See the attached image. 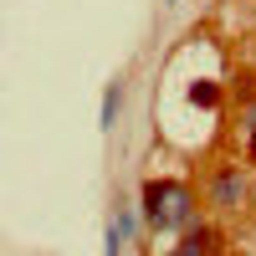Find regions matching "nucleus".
I'll return each mask as SVG.
<instances>
[{
  "label": "nucleus",
  "instance_id": "20e7f679",
  "mask_svg": "<svg viewBox=\"0 0 256 256\" xmlns=\"http://www.w3.org/2000/svg\"><path fill=\"white\" fill-rule=\"evenodd\" d=\"M118 108H123V88L113 82L108 92H102V128H113V118H118Z\"/></svg>",
  "mask_w": 256,
  "mask_h": 256
},
{
  "label": "nucleus",
  "instance_id": "7ed1b4c3",
  "mask_svg": "<svg viewBox=\"0 0 256 256\" xmlns=\"http://www.w3.org/2000/svg\"><path fill=\"white\" fill-rule=\"evenodd\" d=\"M210 251H216V230H190V236H184V246L174 251V256H210Z\"/></svg>",
  "mask_w": 256,
  "mask_h": 256
},
{
  "label": "nucleus",
  "instance_id": "f257e3e1",
  "mask_svg": "<svg viewBox=\"0 0 256 256\" xmlns=\"http://www.w3.org/2000/svg\"><path fill=\"white\" fill-rule=\"evenodd\" d=\"M195 216V195L180 180H148L144 184V220L154 230H180Z\"/></svg>",
  "mask_w": 256,
  "mask_h": 256
},
{
  "label": "nucleus",
  "instance_id": "f03ea898",
  "mask_svg": "<svg viewBox=\"0 0 256 256\" xmlns=\"http://www.w3.org/2000/svg\"><path fill=\"white\" fill-rule=\"evenodd\" d=\"M241 190H246V184H241V174H236V169H226V174L216 180V205H226V210H230V205L241 200Z\"/></svg>",
  "mask_w": 256,
  "mask_h": 256
},
{
  "label": "nucleus",
  "instance_id": "39448f33",
  "mask_svg": "<svg viewBox=\"0 0 256 256\" xmlns=\"http://www.w3.org/2000/svg\"><path fill=\"white\" fill-rule=\"evenodd\" d=\"M216 82H195V88H190V102H200V108H216Z\"/></svg>",
  "mask_w": 256,
  "mask_h": 256
},
{
  "label": "nucleus",
  "instance_id": "423d86ee",
  "mask_svg": "<svg viewBox=\"0 0 256 256\" xmlns=\"http://www.w3.org/2000/svg\"><path fill=\"white\" fill-rule=\"evenodd\" d=\"M251 164H256V128H251Z\"/></svg>",
  "mask_w": 256,
  "mask_h": 256
}]
</instances>
